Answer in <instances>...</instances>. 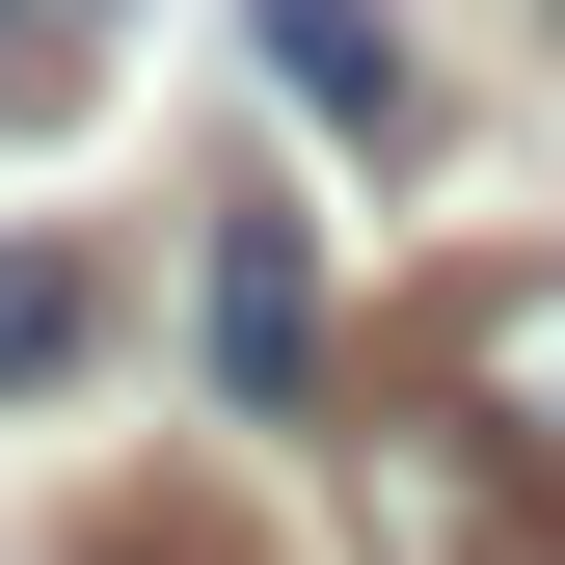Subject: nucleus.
<instances>
[{
    "label": "nucleus",
    "mask_w": 565,
    "mask_h": 565,
    "mask_svg": "<svg viewBox=\"0 0 565 565\" xmlns=\"http://www.w3.org/2000/svg\"><path fill=\"white\" fill-rule=\"evenodd\" d=\"M269 82H297L323 135H377V162H404V135H431V54H404L377 0H269Z\"/></svg>",
    "instance_id": "4"
},
{
    "label": "nucleus",
    "mask_w": 565,
    "mask_h": 565,
    "mask_svg": "<svg viewBox=\"0 0 565 565\" xmlns=\"http://www.w3.org/2000/svg\"><path fill=\"white\" fill-rule=\"evenodd\" d=\"M82 565H243V539H216V512H108Z\"/></svg>",
    "instance_id": "7"
},
{
    "label": "nucleus",
    "mask_w": 565,
    "mask_h": 565,
    "mask_svg": "<svg viewBox=\"0 0 565 565\" xmlns=\"http://www.w3.org/2000/svg\"><path fill=\"white\" fill-rule=\"evenodd\" d=\"M82 82H108V0H0V135H54Z\"/></svg>",
    "instance_id": "6"
},
{
    "label": "nucleus",
    "mask_w": 565,
    "mask_h": 565,
    "mask_svg": "<svg viewBox=\"0 0 565 565\" xmlns=\"http://www.w3.org/2000/svg\"><path fill=\"white\" fill-rule=\"evenodd\" d=\"M82 377V243H0V404Z\"/></svg>",
    "instance_id": "5"
},
{
    "label": "nucleus",
    "mask_w": 565,
    "mask_h": 565,
    "mask_svg": "<svg viewBox=\"0 0 565 565\" xmlns=\"http://www.w3.org/2000/svg\"><path fill=\"white\" fill-rule=\"evenodd\" d=\"M216 404H323V269H297V216H216Z\"/></svg>",
    "instance_id": "3"
},
{
    "label": "nucleus",
    "mask_w": 565,
    "mask_h": 565,
    "mask_svg": "<svg viewBox=\"0 0 565 565\" xmlns=\"http://www.w3.org/2000/svg\"><path fill=\"white\" fill-rule=\"evenodd\" d=\"M350 512H377V565H565V539L512 512V431H484L458 377H404L377 431H350Z\"/></svg>",
    "instance_id": "1"
},
{
    "label": "nucleus",
    "mask_w": 565,
    "mask_h": 565,
    "mask_svg": "<svg viewBox=\"0 0 565 565\" xmlns=\"http://www.w3.org/2000/svg\"><path fill=\"white\" fill-rule=\"evenodd\" d=\"M431 377H458L512 458H565V269H458V297H431Z\"/></svg>",
    "instance_id": "2"
}]
</instances>
